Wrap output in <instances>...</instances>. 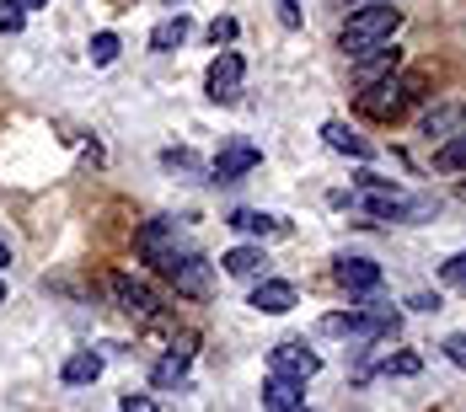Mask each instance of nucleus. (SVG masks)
Instances as JSON below:
<instances>
[{
    "instance_id": "1",
    "label": "nucleus",
    "mask_w": 466,
    "mask_h": 412,
    "mask_svg": "<svg viewBox=\"0 0 466 412\" xmlns=\"http://www.w3.org/2000/svg\"><path fill=\"white\" fill-rule=\"evenodd\" d=\"M397 27H402V11H397V5H360V11L343 22L338 48L354 59V54H365V48H375V44H391Z\"/></svg>"
},
{
    "instance_id": "2",
    "label": "nucleus",
    "mask_w": 466,
    "mask_h": 412,
    "mask_svg": "<svg viewBox=\"0 0 466 412\" xmlns=\"http://www.w3.org/2000/svg\"><path fill=\"white\" fill-rule=\"evenodd\" d=\"M413 96H423L413 75H386V81L365 86L354 107H360L365 118H375V124H391V118H402V113H408V102H413Z\"/></svg>"
},
{
    "instance_id": "3",
    "label": "nucleus",
    "mask_w": 466,
    "mask_h": 412,
    "mask_svg": "<svg viewBox=\"0 0 466 412\" xmlns=\"http://www.w3.org/2000/svg\"><path fill=\"white\" fill-rule=\"evenodd\" d=\"M135 246H140L145 263H156V268H161L172 252H183V226H177L172 215H156V220H145V226H140Z\"/></svg>"
},
{
    "instance_id": "4",
    "label": "nucleus",
    "mask_w": 466,
    "mask_h": 412,
    "mask_svg": "<svg viewBox=\"0 0 466 412\" xmlns=\"http://www.w3.org/2000/svg\"><path fill=\"white\" fill-rule=\"evenodd\" d=\"M241 75H247V59H241L236 48H220V54L209 59V70H204V92H209V102H236Z\"/></svg>"
},
{
    "instance_id": "5",
    "label": "nucleus",
    "mask_w": 466,
    "mask_h": 412,
    "mask_svg": "<svg viewBox=\"0 0 466 412\" xmlns=\"http://www.w3.org/2000/svg\"><path fill=\"white\" fill-rule=\"evenodd\" d=\"M161 274L177 284V295H193V300H204L209 295V263L193 252V246H183V252H172L167 263H161Z\"/></svg>"
},
{
    "instance_id": "6",
    "label": "nucleus",
    "mask_w": 466,
    "mask_h": 412,
    "mask_svg": "<svg viewBox=\"0 0 466 412\" xmlns=\"http://www.w3.org/2000/svg\"><path fill=\"white\" fill-rule=\"evenodd\" d=\"M317 369H322V359H317V354H311L306 343H279V348L268 354V375H284V380H300V386H306V380H311Z\"/></svg>"
},
{
    "instance_id": "7",
    "label": "nucleus",
    "mask_w": 466,
    "mask_h": 412,
    "mask_svg": "<svg viewBox=\"0 0 466 412\" xmlns=\"http://www.w3.org/2000/svg\"><path fill=\"white\" fill-rule=\"evenodd\" d=\"M397 65H402V48H391V44H375V48H365V54H354V86L365 92L375 81L397 75Z\"/></svg>"
},
{
    "instance_id": "8",
    "label": "nucleus",
    "mask_w": 466,
    "mask_h": 412,
    "mask_svg": "<svg viewBox=\"0 0 466 412\" xmlns=\"http://www.w3.org/2000/svg\"><path fill=\"white\" fill-rule=\"evenodd\" d=\"M258 161H263V150H258V145H247V139H236V145H226V150L215 156L209 177H215V183H236V177H247Z\"/></svg>"
},
{
    "instance_id": "9",
    "label": "nucleus",
    "mask_w": 466,
    "mask_h": 412,
    "mask_svg": "<svg viewBox=\"0 0 466 412\" xmlns=\"http://www.w3.org/2000/svg\"><path fill=\"white\" fill-rule=\"evenodd\" d=\"M295 300H300V295H295V284H289V278H263V284L252 289V300H247V306H252V311H263V317H284V311H295Z\"/></svg>"
},
{
    "instance_id": "10",
    "label": "nucleus",
    "mask_w": 466,
    "mask_h": 412,
    "mask_svg": "<svg viewBox=\"0 0 466 412\" xmlns=\"http://www.w3.org/2000/svg\"><path fill=\"white\" fill-rule=\"evenodd\" d=\"M107 289H113V300H118V311H129V317H156V295L145 289L140 278H129V274H113V278H107Z\"/></svg>"
},
{
    "instance_id": "11",
    "label": "nucleus",
    "mask_w": 466,
    "mask_h": 412,
    "mask_svg": "<svg viewBox=\"0 0 466 412\" xmlns=\"http://www.w3.org/2000/svg\"><path fill=\"white\" fill-rule=\"evenodd\" d=\"M187 365H193V337L172 343V354L150 369V386H156V391H172V386H183V380H187Z\"/></svg>"
},
{
    "instance_id": "12",
    "label": "nucleus",
    "mask_w": 466,
    "mask_h": 412,
    "mask_svg": "<svg viewBox=\"0 0 466 412\" xmlns=\"http://www.w3.org/2000/svg\"><path fill=\"white\" fill-rule=\"evenodd\" d=\"M332 278H338L349 295H370L375 284H380V263H370V257H343V263L332 268Z\"/></svg>"
},
{
    "instance_id": "13",
    "label": "nucleus",
    "mask_w": 466,
    "mask_h": 412,
    "mask_svg": "<svg viewBox=\"0 0 466 412\" xmlns=\"http://www.w3.org/2000/svg\"><path fill=\"white\" fill-rule=\"evenodd\" d=\"M322 139L332 145V150L354 156V161H370V156H375V145H370V139H365V135H354V129H349V124H338V118H332V124H322Z\"/></svg>"
},
{
    "instance_id": "14",
    "label": "nucleus",
    "mask_w": 466,
    "mask_h": 412,
    "mask_svg": "<svg viewBox=\"0 0 466 412\" xmlns=\"http://www.w3.org/2000/svg\"><path fill=\"white\" fill-rule=\"evenodd\" d=\"M220 268L231 278H258L263 268H268V257H263V246H231L226 257H220Z\"/></svg>"
},
{
    "instance_id": "15",
    "label": "nucleus",
    "mask_w": 466,
    "mask_h": 412,
    "mask_svg": "<svg viewBox=\"0 0 466 412\" xmlns=\"http://www.w3.org/2000/svg\"><path fill=\"white\" fill-rule=\"evenodd\" d=\"M187 33H193V22L177 11V16H167V22H156V27H150V48H156V54H172V48L187 44Z\"/></svg>"
},
{
    "instance_id": "16",
    "label": "nucleus",
    "mask_w": 466,
    "mask_h": 412,
    "mask_svg": "<svg viewBox=\"0 0 466 412\" xmlns=\"http://www.w3.org/2000/svg\"><path fill=\"white\" fill-rule=\"evenodd\" d=\"M96 375H102V354H92V348L70 354V359H65V369H59V380H65V386H92Z\"/></svg>"
},
{
    "instance_id": "17",
    "label": "nucleus",
    "mask_w": 466,
    "mask_h": 412,
    "mask_svg": "<svg viewBox=\"0 0 466 412\" xmlns=\"http://www.w3.org/2000/svg\"><path fill=\"white\" fill-rule=\"evenodd\" d=\"M263 407H268V412L300 407V380H284V375H268V380H263Z\"/></svg>"
},
{
    "instance_id": "18",
    "label": "nucleus",
    "mask_w": 466,
    "mask_h": 412,
    "mask_svg": "<svg viewBox=\"0 0 466 412\" xmlns=\"http://www.w3.org/2000/svg\"><path fill=\"white\" fill-rule=\"evenodd\" d=\"M231 230H247V236H284V220H274V215H263V209H236L231 220H226Z\"/></svg>"
},
{
    "instance_id": "19",
    "label": "nucleus",
    "mask_w": 466,
    "mask_h": 412,
    "mask_svg": "<svg viewBox=\"0 0 466 412\" xmlns=\"http://www.w3.org/2000/svg\"><path fill=\"white\" fill-rule=\"evenodd\" d=\"M466 124V107H456V102H445V107H434L429 118H423V135L429 139H451L456 129Z\"/></svg>"
},
{
    "instance_id": "20",
    "label": "nucleus",
    "mask_w": 466,
    "mask_h": 412,
    "mask_svg": "<svg viewBox=\"0 0 466 412\" xmlns=\"http://www.w3.org/2000/svg\"><path fill=\"white\" fill-rule=\"evenodd\" d=\"M434 166H440V172H466V124H461L451 139H440V150H434Z\"/></svg>"
},
{
    "instance_id": "21",
    "label": "nucleus",
    "mask_w": 466,
    "mask_h": 412,
    "mask_svg": "<svg viewBox=\"0 0 466 412\" xmlns=\"http://www.w3.org/2000/svg\"><path fill=\"white\" fill-rule=\"evenodd\" d=\"M27 27V0H0V33H22Z\"/></svg>"
},
{
    "instance_id": "22",
    "label": "nucleus",
    "mask_w": 466,
    "mask_h": 412,
    "mask_svg": "<svg viewBox=\"0 0 466 412\" xmlns=\"http://www.w3.org/2000/svg\"><path fill=\"white\" fill-rule=\"evenodd\" d=\"M86 54H92V65H113L118 59V33H96Z\"/></svg>"
},
{
    "instance_id": "23",
    "label": "nucleus",
    "mask_w": 466,
    "mask_h": 412,
    "mask_svg": "<svg viewBox=\"0 0 466 412\" xmlns=\"http://www.w3.org/2000/svg\"><path fill=\"white\" fill-rule=\"evenodd\" d=\"M161 166H167V172H204V161H198L193 150H167Z\"/></svg>"
},
{
    "instance_id": "24",
    "label": "nucleus",
    "mask_w": 466,
    "mask_h": 412,
    "mask_svg": "<svg viewBox=\"0 0 466 412\" xmlns=\"http://www.w3.org/2000/svg\"><path fill=\"white\" fill-rule=\"evenodd\" d=\"M380 375H419V354H386Z\"/></svg>"
},
{
    "instance_id": "25",
    "label": "nucleus",
    "mask_w": 466,
    "mask_h": 412,
    "mask_svg": "<svg viewBox=\"0 0 466 412\" xmlns=\"http://www.w3.org/2000/svg\"><path fill=\"white\" fill-rule=\"evenodd\" d=\"M440 278H445V284H456V289H466V252H456L451 263H440Z\"/></svg>"
},
{
    "instance_id": "26",
    "label": "nucleus",
    "mask_w": 466,
    "mask_h": 412,
    "mask_svg": "<svg viewBox=\"0 0 466 412\" xmlns=\"http://www.w3.org/2000/svg\"><path fill=\"white\" fill-rule=\"evenodd\" d=\"M440 348H445V359H451L456 369H466V332H451V337H445Z\"/></svg>"
},
{
    "instance_id": "27",
    "label": "nucleus",
    "mask_w": 466,
    "mask_h": 412,
    "mask_svg": "<svg viewBox=\"0 0 466 412\" xmlns=\"http://www.w3.org/2000/svg\"><path fill=\"white\" fill-rule=\"evenodd\" d=\"M231 38H236V22H231V16H215V22H209V44L226 48Z\"/></svg>"
},
{
    "instance_id": "28",
    "label": "nucleus",
    "mask_w": 466,
    "mask_h": 412,
    "mask_svg": "<svg viewBox=\"0 0 466 412\" xmlns=\"http://www.w3.org/2000/svg\"><path fill=\"white\" fill-rule=\"evenodd\" d=\"M118 412H161V407H156L150 397H140V391H129V397H124V407H118Z\"/></svg>"
},
{
    "instance_id": "29",
    "label": "nucleus",
    "mask_w": 466,
    "mask_h": 412,
    "mask_svg": "<svg viewBox=\"0 0 466 412\" xmlns=\"http://www.w3.org/2000/svg\"><path fill=\"white\" fill-rule=\"evenodd\" d=\"M279 22L284 27H300V0H279Z\"/></svg>"
},
{
    "instance_id": "30",
    "label": "nucleus",
    "mask_w": 466,
    "mask_h": 412,
    "mask_svg": "<svg viewBox=\"0 0 466 412\" xmlns=\"http://www.w3.org/2000/svg\"><path fill=\"white\" fill-rule=\"evenodd\" d=\"M5 263H11V241L0 236V268H5Z\"/></svg>"
},
{
    "instance_id": "31",
    "label": "nucleus",
    "mask_w": 466,
    "mask_h": 412,
    "mask_svg": "<svg viewBox=\"0 0 466 412\" xmlns=\"http://www.w3.org/2000/svg\"><path fill=\"white\" fill-rule=\"evenodd\" d=\"M284 412H306V402H300V407H284Z\"/></svg>"
},
{
    "instance_id": "32",
    "label": "nucleus",
    "mask_w": 466,
    "mask_h": 412,
    "mask_svg": "<svg viewBox=\"0 0 466 412\" xmlns=\"http://www.w3.org/2000/svg\"><path fill=\"white\" fill-rule=\"evenodd\" d=\"M0 300H5V278H0Z\"/></svg>"
},
{
    "instance_id": "33",
    "label": "nucleus",
    "mask_w": 466,
    "mask_h": 412,
    "mask_svg": "<svg viewBox=\"0 0 466 412\" xmlns=\"http://www.w3.org/2000/svg\"><path fill=\"white\" fill-rule=\"evenodd\" d=\"M27 5H48V0H27Z\"/></svg>"
},
{
    "instance_id": "34",
    "label": "nucleus",
    "mask_w": 466,
    "mask_h": 412,
    "mask_svg": "<svg viewBox=\"0 0 466 412\" xmlns=\"http://www.w3.org/2000/svg\"><path fill=\"white\" fill-rule=\"evenodd\" d=\"M172 5H177V0H172Z\"/></svg>"
}]
</instances>
